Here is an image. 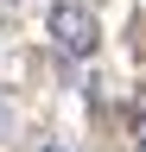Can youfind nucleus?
<instances>
[{
	"mask_svg": "<svg viewBox=\"0 0 146 152\" xmlns=\"http://www.w3.org/2000/svg\"><path fill=\"white\" fill-rule=\"evenodd\" d=\"M140 152H146V140H140Z\"/></svg>",
	"mask_w": 146,
	"mask_h": 152,
	"instance_id": "7ed1b4c3",
	"label": "nucleus"
},
{
	"mask_svg": "<svg viewBox=\"0 0 146 152\" xmlns=\"http://www.w3.org/2000/svg\"><path fill=\"white\" fill-rule=\"evenodd\" d=\"M45 152H57V146H45Z\"/></svg>",
	"mask_w": 146,
	"mask_h": 152,
	"instance_id": "f03ea898",
	"label": "nucleus"
},
{
	"mask_svg": "<svg viewBox=\"0 0 146 152\" xmlns=\"http://www.w3.org/2000/svg\"><path fill=\"white\" fill-rule=\"evenodd\" d=\"M51 38H57V51L64 57H89L95 51V7H89V0H57V7H51Z\"/></svg>",
	"mask_w": 146,
	"mask_h": 152,
	"instance_id": "f257e3e1",
	"label": "nucleus"
}]
</instances>
